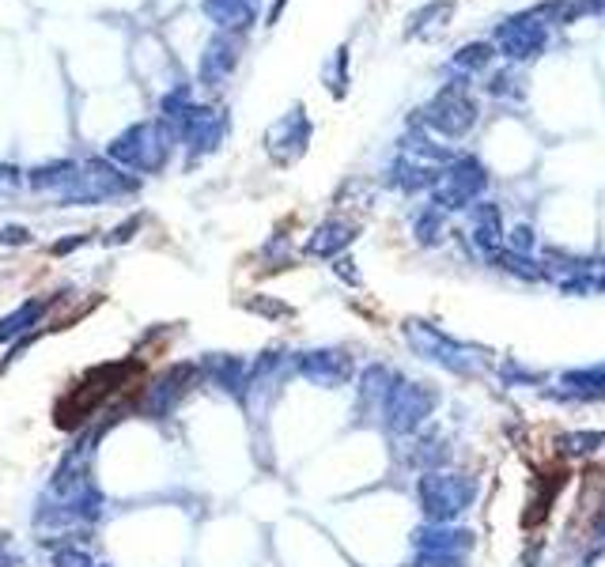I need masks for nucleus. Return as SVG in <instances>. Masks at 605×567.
<instances>
[{
	"mask_svg": "<svg viewBox=\"0 0 605 567\" xmlns=\"http://www.w3.org/2000/svg\"><path fill=\"white\" fill-rule=\"evenodd\" d=\"M239 53H242L239 35H227V31H220V35L208 38L205 53H201V69H197L201 84H208V87L224 84L227 76L235 72V65H239Z\"/></svg>",
	"mask_w": 605,
	"mask_h": 567,
	"instance_id": "nucleus-12",
	"label": "nucleus"
},
{
	"mask_svg": "<svg viewBox=\"0 0 605 567\" xmlns=\"http://www.w3.org/2000/svg\"><path fill=\"white\" fill-rule=\"evenodd\" d=\"M537 246V235L530 224H515L507 231V250H515V254H534Z\"/></svg>",
	"mask_w": 605,
	"mask_h": 567,
	"instance_id": "nucleus-29",
	"label": "nucleus"
},
{
	"mask_svg": "<svg viewBox=\"0 0 605 567\" xmlns=\"http://www.w3.org/2000/svg\"><path fill=\"white\" fill-rule=\"evenodd\" d=\"M352 265H356V261H352V258H337V265H333V273H337V276H345L348 284H360V273H356Z\"/></svg>",
	"mask_w": 605,
	"mask_h": 567,
	"instance_id": "nucleus-34",
	"label": "nucleus"
},
{
	"mask_svg": "<svg viewBox=\"0 0 605 567\" xmlns=\"http://www.w3.org/2000/svg\"><path fill=\"white\" fill-rule=\"evenodd\" d=\"M481 496V481L466 477V473H447V469H432L416 484V499L428 522H454L462 518Z\"/></svg>",
	"mask_w": 605,
	"mask_h": 567,
	"instance_id": "nucleus-2",
	"label": "nucleus"
},
{
	"mask_svg": "<svg viewBox=\"0 0 605 567\" xmlns=\"http://www.w3.org/2000/svg\"><path fill=\"white\" fill-rule=\"evenodd\" d=\"M560 386L568 397H583V401H598L605 397V363L598 367H583V371H564Z\"/></svg>",
	"mask_w": 605,
	"mask_h": 567,
	"instance_id": "nucleus-21",
	"label": "nucleus"
},
{
	"mask_svg": "<svg viewBox=\"0 0 605 567\" xmlns=\"http://www.w3.org/2000/svg\"><path fill=\"white\" fill-rule=\"evenodd\" d=\"M413 567H466V556H447V552H420Z\"/></svg>",
	"mask_w": 605,
	"mask_h": 567,
	"instance_id": "nucleus-31",
	"label": "nucleus"
},
{
	"mask_svg": "<svg viewBox=\"0 0 605 567\" xmlns=\"http://www.w3.org/2000/svg\"><path fill=\"white\" fill-rule=\"evenodd\" d=\"M326 84H329V95H333V99H345L348 95V46H341V50L333 53Z\"/></svg>",
	"mask_w": 605,
	"mask_h": 567,
	"instance_id": "nucleus-27",
	"label": "nucleus"
},
{
	"mask_svg": "<svg viewBox=\"0 0 605 567\" xmlns=\"http://www.w3.org/2000/svg\"><path fill=\"white\" fill-rule=\"evenodd\" d=\"M23 178H19L16 167H0V189H16Z\"/></svg>",
	"mask_w": 605,
	"mask_h": 567,
	"instance_id": "nucleus-36",
	"label": "nucleus"
},
{
	"mask_svg": "<svg viewBox=\"0 0 605 567\" xmlns=\"http://www.w3.org/2000/svg\"><path fill=\"white\" fill-rule=\"evenodd\" d=\"M140 227V216H133V220H129V224L125 227H118V231H114V235H110V242H125V239H133V231H137Z\"/></svg>",
	"mask_w": 605,
	"mask_h": 567,
	"instance_id": "nucleus-37",
	"label": "nucleus"
},
{
	"mask_svg": "<svg viewBox=\"0 0 605 567\" xmlns=\"http://www.w3.org/2000/svg\"><path fill=\"white\" fill-rule=\"evenodd\" d=\"M190 378H193V367H171L167 375L159 378L148 394V413L152 416H167L182 401V394L190 390Z\"/></svg>",
	"mask_w": 605,
	"mask_h": 567,
	"instance_id": "nucleus-19",
	"label": "nucleus"
},
{
	"mask_svg": "<svg viewBox=\"0 0 605 567\" xmlns=\"http://www.w3.org/2000/svg\"><path fill=\"white\" fill-rule=\"evenodd\" d=\"M246 307H254V310H261V314H273V318H280V314H292V307H284V303H246Z\"/></svg>",
	"mask_w": 605,
	"mask_h": 567,
	"instance_id": "nucleus-35",
	"label": "nucleus"
},
{
	"mask_svg": "<svg viewBox=\"0 0 605 567\" xmlns=\"http://www.w3.org/2000/svg\"><path fill=\"white\" fill-rule=\"evenodd\" d=\"M201 12H205L220 31L239 35V31H246V27L258 19V0H201Z\"/></svg>",
	"mask_w": 605,
	"mask_h": 567,
	"instance_id": "nucleus-18",
	"label": "nucleus"
},
{
	"mask_svg": "<svg viewBox=\"0 0 605 567\" xmlns=\"http://www.w3.org/2000/svg\"><path fill=\"white\" fill-rule=\"evenodd\" d=\"M469 239H473V246L481 250L484 258L500 250L503 242H507L500 205H492V201H477V205L469 208Z\"/></svg>",
	"mask_w": 605,
	"mask_h": 567,
	"instance_id": "nucleus-16",
	"label": "nucleus"
},
{
	"mask_svg": "<svg viewBox=\"0 0 605 567\" xmlns=\"http://www.w3.org/2000/svg\"><path fill=\"white\" fill-rule=\"evenodd\" d=\"M549 19L541 8H530V12H522V16H507L492 31V42H496V50L511 61V65H522V61H534L537 53H545L549 46Z\"/></svg>",
	"mask_w": 605,
	"mask_h": 567,
	"instance_id": "nucleus-7",
	"label": "nucleus"
},
{
	"mask_svg": "<svg viewBox=\"0 0 605 567\" xmlns=\"http://www.w3.org/2000/svg\"><path fill=\"white\" fill-rule=\"evenodd\" d=\"M416 552H447V556H466L473 549V530L450 526V522H428L413 530Z\"/></svg>",
	"mask_w": 605,
	"mask_h": 567,
	"instance_id": "nucleus-14",
	"label": "nucleus"
},
{
	"mask_svg": "<svg viewBox=\"0 0 605 567\" xmlns=\"http://www.w3.org/2000/svg\"><path fill=\"white\" fill-rule=\"evenodd\" d=\"M311 133H314V125H311V118H307V110L295 103L288 114H280V118L265 129V152L288 167V163H295V159L307 155V148H311Z\"/></svg>",
	"mask_w": 605,
	"mask_h": 567,
	"instance_id": "nucleus-8",
	"label": "nucleus"
},
{
	"mask_svg": "<svg viewBox=\"0 0 605 567\" xmlns=\"http://www.w3.org/2000/svg\"><path fill=\"white\" fill-rule=\"evenodd\" d=\"M174 144H182L178 133H174L171 121H137L129 125L125 133L106 144V159L121 167V171H140V174H152V171H163L167 155L174 152Z\"/></svg>",
	"mask_w": 605,
	"mask_h": 567,
	"instance_id": "nucleus-1",
	"label": "nucleus"
},
{
	"mask_svg": "<svg viewBox=\"0 0 605 567\" xmlns=\"http://www.w3.org/2000/svg\"><path fill=\"white\" fill-rule=\"evenodd\" d=\"M496 42H466V46H458L454 50V57H450V65L462 72H484L488 65H492V57H496Z\"/></svg>",
	"mask_w": 605,
	"mask_h": 567,
	"instance_id": "nucleus-24",
	"label": "nucleus"
},
{
	"mask_svg": "<svg viewBox=\"0 0 605 567\" xmlns=\"http://www.w3.org/2000/svg\"><path fill=\"white\" fill-rule=\"evenodd\" d=\"M439 167H428V163H420V159H409V155H398L394 163H390V171H386V186L390 189H401V193H420V189H428L439 182Z\"/></svg>",
	"mask_w": 605,
	"mask_h": 567,
	"instance_id": "nucleus-17",
	"label": "nucleus"
},
{
	"mask_svg": "<svg viewBox=\"0 0 605 567\" xmlns=\"http://www.w3.org/2000/svg\"><path fill=\"white\" fill-rule=\"evenodd\" d=\"M405 337H409V344H413L416 356H424L428 363H439L443 371H450V375H481L484 371V356H477L473 348H466V344H458L454 337H447V333H439L435 326H424V322H409L405 326Z\"/></svg>",
	"mask_w": 605,
	"mask_h": 567,
	"instance_id": "nucleus-5",
	"label": "nucleus"
},
{
	"mask_svg": "<svg viewBox=\"0 0 605 567\" xmlns=\"http://www.w3.org/2000/svg\"><path fill=\"white\" fill-rule=\"evenodd\" d=\"M605 443V431H571V435H560V447L568 454H594V450Z\"/></svg>",
	"mask_w": 605,
	"mask_h": 567,
	"instance_id": "nucleus-28",
	"label": "nucleus"
},
{
	"mask_svg": "<svg viewBox=\"0 0 605 567\" xmlns=\"http://www.w3.org/2000/svg\"><path fill=\"white\" fill-rule=\"evenodd\" d=\"M53 564H57V567H95V560H91V552L65 545V549L53 552Z\"/></svg>",
	"mask_w": 605,
	"mask_h": 567,
	"instance_id": "nucleus-30",
	"label": "nucleus"
},
{
	"mask_svg": "<svg viewBox=\"0 0 605 567\" xmlns=\"http://www.w3.org/2000/svg\"><path fill=\"white\" fill-rule=\"evenodd\" d=\"M224 114L220 110H212V106H197L190 103L186 106V114L174 121V133L178 140L190 148L193 159H201V155H212L220 144H224Z\"/></svg>",
	"mask_w": 605,
	"mask_h": 567,
	"instance_id": "nucleus-9",
	"label": "nucleus"
},
{
	"mask_svg": "<svg viewBox=\"0 0 605 567\" xmlns=\"http://www.w3.org/2000/svg\"><path fill=\"white\" fill-rule=\"evenodd\" d=\"M439 394L424 382H409V378H394V390L382 405V420L390 435H413L416 428L428 424V416L435 413Z\"/></svg>",
	"mask_w": 605,
	"mask_h": 567,
	"instance_id": "nucleus-6",
	"label": "nucleus"
},
{
	"mask_svg": "<svg viewBox=\"0 0 605 567\" xmlns=\"http://www.w3.org/2000/svg\"><path fill=\"white\" fill-rule=\"evenodd\" d=\"M0 242L23 246V242H31V231H23V227H4V231H0Z\"/></svg>",
	"mask_w": 605,
	"mask_h": 567,
	"instance_id": "nucleus-33",
	"label": "nucleus"
},
{
	"mask_svg": "<svg viewBox=\"0 0 605 567\" xmlns=\"http://www.w3.org/2000/svg\"><path fill=\"white\" fill-rule=\"evenodd\" d=\"M42 310H46V303H23V307L16 310V314H8L4 322H0V341H12L16 333H23L27 326H35L38 318H42Z\"/></svg>",
	"mask_w": 605,
	"mask_h": 567,
	"instance_id": "nucleus-26",
	"label": "nucleus"
},
{
	"mask_svg": "<svg viewBox=\"0 0 605 567\" xmlns=\"http://www.w3.org/2000/svg\"><path fill=\"white\" fill-rule=\"evenodd\" d=\"M488 265H496V269L511 276H522V280H545V269L534 261V254H515L507 246H500L496 254H488Z\"/></svg>",
	"mask_w": 605,
	"mask_h": 567,
	"instance_id": "nucleus-22",
	"label": "nucleus"
},
{
	"mask_svg": "<svg viewBox=\"0 0 605 567\" xmlns=\"http://www.w3.org/2000/svg\"><path fill=\"white\" fill-rule=\"evenodd\" d=\"M137 178L121 174V167H114L110 159H91L84 163V193L80 201H103V197H121V193H133Z\"/></svg>",
	"mask_w": 605,
	"mask_h": 567,
	"instance_id": "nucleus-13",
	"label": "nucleus"
},
{
	"mask_svg": "<svg viewBox=\"0 0 605 567\" xmlns=\"http://www.w3.org/2000/svg\"><path fill=\"white\" fill-rule=\"evenodd\" d=\"M511 84H515V76H511V72H496V76H492V84H488V95H496V99H507V95H511V99H519L522 87H511Z\"/></svg>",
	"mask_w": 605,
	"mask_h": 567,
	"instance_id": "nucleus-32",
	"label": "nucleus"
},
{
	"mask_svg": "<svg viewBox=\"0 0 605 567\" xmlns=\"http://www.w3.org/2000/svg\"><path fill=\"white\" fill-rule=\"evenodd\" d=\"M356 235H360V224H352V220H345V216H333V220H326V224H318L311 231V239H307V254L311 258H341V250H348L352 242H356Z\"/></svg>",
	"mask_w": 605,
	"mask_h": 567,
	"instance_id": "nucleus-15",
	"label": "nucleus"
},
{
	"mask_svg": "<svg viewBox=\"0 0 605 567\" xmlns=\"http://www.w3.org/2000/svg\"><path fill=\"white\" fill-rule=\"evenodd\" d=\"M284 4H288V0H277V4H273V12H269V23H277L280 12H284Z\"/></svg>",
	"mask_w": 605,
	"mask_h": 567,
	"instance_id": "nucleus-38",
	"label": "nucleus"
},
{
	"mask_svg": "<svg viewBox=\"0 0 605 567\" xmlns=\"http://www.w3.org/2000/svg\"><path fill=\"white\" fill-rule=\"evenodd\" d=\"M299 375L314 382V386H322V390H337V386H345L348 378H352V356L341 352V348H314V352H303L299 360Z\"/></svg>",
	"mask_w": 605,
	"mask_h": 567,
	"instance_id": "nucleus-10",
	"label": "nucleus"
},
{
	"mask_svg": "<svg viewBox=\"0 0 605 567\" xmlns=\"http://www.w3.org/2000/svg\"><path fill=\"white\" fill-rule=\"evenodd\" d=\"M458 0H428L420 4L413 16H409V27H405V38H420V35H432L439 27H447L450 16H454Z\"/></svg>",
	"mask_w": 605,
	"mask_h": 567,
	"instance_id": "nucleus-20",
	"label": "nucleus"
},
{
	"mask_svg": "<svg viewBox=\"0 0 605 567\" xmlns=\"http://www.w3.org/2000/svg\"><path fill=\"white\" fill-rule=\"evenodd\" d=\"M488 189V171L481 159L473 155H454V163L443 167L439 182L432 186V205L439 212H469L481 201V193Z\"/></svg>",
	"mask_w": 605,
	"mask_h": 567,
	"instance_id": "nucleus-4",
	"label": "nucleus"
},
{
	"mask_svg": "<svg viewBox=\"0 0 605 567\" xmlns=\"http://www.w3.org/2000/svg\"><path fill=\"white\" fill-rule=\"evenodd\" d=\"M481 118V106L469 95L466 80H454V84H443L432 95V103L420 110V121L447 140H462L473 133V125Z\"/></svg>",
	"mask_w": 605,
	"mask_h": 567,
	"instance_id": "nucleus-3",
	"label": "nucleus"
},
{
	"mask_svg": "<svg viewBox=\"0 0 605 567\" xmlns=\"http://www.w3.org/2000/svg\"><path fill=\"white\" fill-rule=\"evenodd\" d=\"M390 390H394V375H390L386 367H371V371H363V378H360V401L363 405H371L375 413H382V405H386Z\"/></svg>",
	"mask_w": 605,
	"mask_h": 567,
	"instance_id": "nucleus-23",
	"label": "nucleus"
},
{
	"mask_svg": "<svg viewBox=\"0 0 605 567\" xmlns=\"http://www.w3.org/2000/svg\"><path fill=\"white\" fill-rule=\"evenodd\" d=\"M27 186L42 189V193H57L69 205H76L80 193H84V167L72 163V159H53V163H42L35 171H27Z\"/></svg>",
	"mask_w": 605,
	"mask_h": 567,
	"instance_id": "nucleus-11",
	"label": "nucleus"
},
{
	"mask_svg": "<svg viewBox=\"0 0 605 567\" xmlns=\"http://www.w3.org/2000/svg\"><path fill=\"white\" fill-rule=\"evenodd\" d=\"M413 235L420 246H439L443 235H447V212H439L435 205L420 208L413 220Z\"/></svg>",
	"mask_w": 605,
	"mask_h": 567,
	"instance_id": "nucleus-25",
	"label": "nucleus"
}]
</instances>
